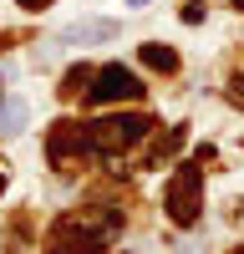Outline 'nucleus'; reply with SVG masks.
Returning <instances> with one entry per match:
<instances>
[{
	"mask_svg": "<svg viewBox=\"0 0 244 254\" xmlns=\"http://www.w3.org/2000/svg\"><path fill=\"white\" fill-rule=\"evenodd\" d=\"M148 132H153V117L148 112H117V117L87 122V147H92V158H122L127 147H137Z\"/></svg>",
	"mask_w": 244,
	"mask_h": 254,
	"instance_id": "f257e3e1",
	"label": "nucleus"
},
{
	"mask_svg": "<svg viewBox=\"0 0 244 254\" xmlns=\"http://www.w3.org/2000/svg\"><path fill=\"white\" fill-rule=\"evenodd\" d=\"M112 229H117V214H107L102 224L71 214V219H61L51 229V254H102L107 239H112Z\"/></svg>",
	"mask_w": 244,
	"mask_h": 254,
	"instance_id": "f03ea898",
	"label": "nucleus"
},
{
	"mask_svg": "<svg viewBox=\"0 0 244 254\" xmlns=\"http://www.w3.org/2000/svg\"><path fill=\"white\" fill-rule=\"evenodd\" d=\"M163 208H168L173 224H193L203 214V173H198L193 163H178L173 168L168 188H163Z\"/></svg>",
	"mask_w": 244,
	"mask_h": 254,
	"instance_id": "7ed1b4c3",
	"label": "nucleus"
},
{
	"mask_svg": "<svg viewBox=\"0 0 244 254\" xmlns=\"http://www.w3.org/2000/svg\"><path fill=\"white\" fill-rule=\"evenodd\" d=\"M142 97V76L132 66H122V61H112V66H97L92 71V87H87V102L92 107H112V102H137Z\"/></svg>",
	"mask_w": 244,
	"mask_h": 254,
	"instance_id": "20e7f679",
	"label": "nucleus"
},
{
	"mask_svg": "<svg viewBox=\"0 0 244 254\" xmlns=\"http://www.w3.org/2000/svg\"><path fill=\"white\" fill-rule=\"evenodd\" d=\"M71 153H92V147H87V122H56V127H51L46 158H51V163H66Z\"/></svg>",
	"mask_w": 244,
	"mask_h": 254,
	"instance_id": "39448f33",
	"label": "nucleus"
},
{
	"mask_svg": "<svg viewBox=\"0 0 244 254\" xmlns=\"http://www.w3.org/2000/svg\"><path fill=\"white\" fill-rule=\"evenodd\" d=\"M122 26L117 20H76V26L61 31V46H92V41H112Z\"/></svg>",
	"mask_w": 244,
	"mask_h": 254,
	"instance_id": "423d86ee",
	"label": "nucleus"
},
{
	"mask_svg": "<svg viewBox=\"0 0 244 254\" xmlns=\"http://www.w3.org/2000/svg\"><path fill=\"white\" fill-rule=\"evenodd\" d=\"M26 122H31V107H26V97H5V102H0V137H15V132H26Z\"/></svg>",
	"mask_w": 244,
	"mask_h": 254,
	"instance_id": "0eeeda50",
	"label": "nucleus"
},
{
	"mask_svg": "<svg viewBox=\"0 0 244 254\" xmlns=\"http://www.w3.org/2000/svg\"><path fill=\"white\" fill-rule=\"evenodd\" d=\"M142 61H148L153 71H163V76L178 71V51H173V46H158V41H148V46H142Z\"/></svg>",
	"mask_w": 244,
	"mask_h": 254,
	"instance_id": "6e6552de",
	"label": "nucleus"
},
{
	"mask_svg": "<svg viewBox=\"0 0 244 254\" xmlns=\"http://www.w3.org/2000/svg\"><path fill=\"white\" fill-rule=\"evenodd\" d=\"M81 87H92V66H87V61H81V66H71L66 76H61V92H66V97H76Z\"/></svg>",
	"mask_w": 244,
	"mask_h": 254,
	"instance_id": "1a4fd4ad",
	"label": "nucleus"
},
{
	"mask_svg": "<svg viewBox=\"0 0 244 254\" xmlns=\"http://www.w3.org/2000/svg\"><path fill=\"white\" fill-rule=\"evenodd\" d=\"M234 102H239V107H244V76H234V92H229Z\"/></svg>",
	"mask_w": 244,
	"mask_h": 254,
	"instance_id": "9d476101",
	"label": "nucleus"
},
{
	"mask_svg": "<svg viewBox=\"0 0 244 254\" xmlns=\"http://www.w3.org/2000/svg\"><path fill=\"white\" fill-rule=\"evenodd\" d=\"M20 10H41V5H51V0H15Z\"/></svg>",
	"mask_w": 244,
	"mask_h": 254,
	"instance_id": "9b49d317",
	"label": "nucleus"
},
{
	"mask_svg": "<svg viewBox=\"0 0 244 254\" xmlns=\"http://www.w3.org/2000/svg\"><path fill=\"white\" fill-rule=\"evenodd\" d=\"M127 5H132V10H142V5H148V0H127Z\"/></svg>",
	"mask_w": 244,
	"mask_h": 254,
	"instance_id": "f8f14e48",
	"label": "nucleus"
},
{
	"mask_svg": "<svg viewBox=\"0 0 244 254\" xmlns=\"http://www.w3.org/2000/svg\"><path fill=\"white\" fill-rule=\"evenodd\" d=\"M234 5H239V10H244V0H234Z\"/></svg>",
	"mask_w": 244,
	"mask_h": 254,
	"instance_id": "ddd939ff",
	"label": "nucleus"
},
{
	"mask_svg": "<svg viewBox=\"0 0 244 254\" xmlns=\"http://www.w3.org/2000/svg\"><path fill=\"white\" fill-rule=\"evenodd\" d=\"M0 183H5V173H0Z\"/></svg>",
	"mask_w": 244,
	"mask_h": 254,
	"instance_id": "4468645a",
	"label": "nucleus"
}]
</instances>
